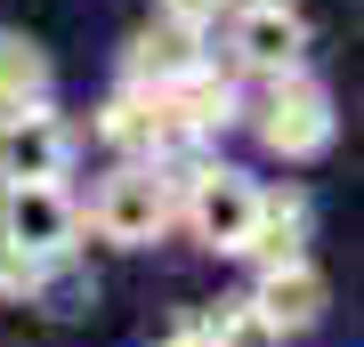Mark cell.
<instances>
[{
  "instance_id": "obj_1",
  "label": "cell",
  "mask_w": 364,
  "mask_h": 347,
  "mask_svg": "<svg viewBox=\"0 0 364 347\" xmlns=\"http://www.w3.org/2000/svg\"><path fill=\"white\" fill-rule=\"evenodd\" d=\"M170 219H178V178H170V162H122L114 178L90 194V226L105 243H122V250L162 243Z\"/></svg>"
},
{
  "instance_id": "obj_2",
  "label": "cell",
  "mask_w": 364,
  "mask_h": 347,
  "mask_svg": "<svg viewBox=\"0 0 364 347\" xmlns=\"http://www.w3.org/2000/svg\"><path fill=\"white\" fill-rule=\"evenodd\" d=\"M186 194V226H195V243L210 250H243L251 243V219H259V186L243 178V170H227V162H195L178 178Z\"/></svg>"
},
{
  "instance_id": "obj_3",
  "label": "cell",
  "mask_w": 364,
  "mask_h": 347,
  "mask_svg": "<svg viewBox=\"0 0 364 347\" xmlns=\"http://www.w3.org/2000/svg\"><path fill=\"white\" fill-rule=\"evenodd\" d=\"M73 234H81V210L65 186H0V250L49 267L73 250Z\"/></svg>"
},
{
  "instance_id": "obj_4",
  "label": "cell",
  "mask_w": 364,
  "mask_h": 347,
  "mask_svg": "<svg viewBox=\"0 0 364 347\" xmlns=\"http://www.w3.org/2000/svg\"><path fill=\"white\" fill-rule=\"evenodd\" d=\"M73 154H81V138L49 114V105L0 114V186H65Z\"/></svg>"
},
{
  "instance_id": "obj_5",
  "label": "cell",
  "mask_w": 364,
  "mask_h": 347,
  "mask_svg": "<svg viewBox=\"0 0 364 347\" xmlns=\"http://www.w3.org/2000/svg\"><path fill=\"white\" fill-rule=\"evenodd\" d=\"M259 145L284 154V162H308V154L332 145V97H324L316 73H284V81L267 89V105H259Z\"/></svg>"
},
{
  "instance_id": "obj_6",
  "label": "cell",
  "mask_w": 364,
  "mask_h": 347,
  "mask_svg": "<svg viewBox=\"0 0 364 347\" xmlns=\"http://www.w3.org/2000/svg\"><path fill=\"white\" fill-rule=\"evenodd\" d=\"M324 275L308 267V258H291V267H259V291L243 299L251 315H259V331L275 339V331H308L316 315H324Z\"/></svg>"
},
{
  "instance_id": "obj_7",
  "label": "cell",
  "mask_w": 364,
  "mask_h": 347,
  "mask_svg": "<svg viewBox=\"0 0 364 347\" xmlns=\"http://www.w3.org/2000/svg\"><path fill=\"white\" fill-rule=\"evenodd\" d=\"M299 57H308V25H299V9H243L235 16V65H251V73H299Z\"/></svg>"
},
{
  "instance_id": "obj_8",
  "label": "cell",
  "mask_w": 364,
  "mask_h": 347,
  "mask_svg": "<svg viewBox=\"0 0 364 347\" xmlns=\"http://www.w3.org/2000/svg\"><path fill=\"white\" fill-rule=\"evenodd\" d=\"M195 65H203L195 33H170V25H146V33H130V49H122V73H130V89H146V97L178 89Z\"/></svg>"
},
{
  "instance_id": "obj_9",
  "label": "cell",
  "mask_w": 364,
  "mask_h": 347,
  "mask_svg": "<svg viewBox=\"0 0 364 347\" xmlns=\"http://www.w3.org/2000/svg\"><path fill=\"white\" fill-rule=\"evenodd\" d=\"M259 267H291L308 258V194L284 186V194H259V219H251V243H243Z\"/></svg>"
},
{
  "instance_id": "obj_10",
  "label": "cell",
  "mask_w": 364,
  "mask_h": 347,
  "mask_svg": "<svg viewBox=\"0 0 364 347\" xmlns=\"http://www.w3.org/2000/svg\"><path fill=\"white\" fill-rule=\"evenodd\" d=\"M49 105V49L25 33H0V114Z\"/></svg>"
},
{
  "instance_id": "obj_11",
  "label": "cell",
  "mask_w": 364,
  "mask_h": 347,
  "mask_svg": "<svg viewBox=\"0 0 364 347\" xmlns=\"http://www.w3.org/2000/svg\"><path fill=\"white\" fill-rule=\"evenodd\" d=\"M90 299H97V283L81 267H65V258H49L33 275V307H49V315H90Z\"/></svg>"
},
{
  "instance_id": "obj_12",
  "label": "cell",
  "mask_w": 364,
  "mask_h": 347,
  "mask_svg": "<svg viewBox=\"0 0 364 347\" xmlns=\"http://www.w3.org/2000/svg\"><path fill=\"white\" fill-rule=\"evenodd\" d=\"M154 9H162V25H170V33H195V40H203V25L227 9V0H154Z\"/></svg>"
},
{
  "instance_id": "obj_13",
  "label": "cell",
  "mask_w": 364,
  "mask_h": 347,
  "mask_svg": "<svg viewBox=\"0 0 364 347\" xmlns=\"http://www.w3.org/2000/svg\"><path fill=\"white\" fill-rule=\"evenodd\" d=\"M33 258H16V250H0V291H16V299H33Z\"/></svg>"
},
{
  "instance_id": "obj_14",
  "label": "cell",
  "mask_w": 364,
  "mask_h": 347,
  "mask_svg": "<svg viewBox=\"0 0 364 347\" xmlns=\"http://www.w3.org/2000/svg\"><path fill=\"white\" fill-rule=\"evenodd\" d=\"M243 9H291V0H235V16H243Z\"/></svg>"
},
{
  "instance_id": "obj_15",
  "label": "cell",
  "mask_w": 364,
  "mask_h": 347,
  "mask_svg": "<svg viewBox=\"0 0 364 347\" xmlns=\"http://www.w3.org/2000/svg\"><path fill=\"white\" fill-rule=\"evenodd\" d=\"M162 347H186V339H178V331H170V339H162Z\"/></svg>"
}]
</instances>
